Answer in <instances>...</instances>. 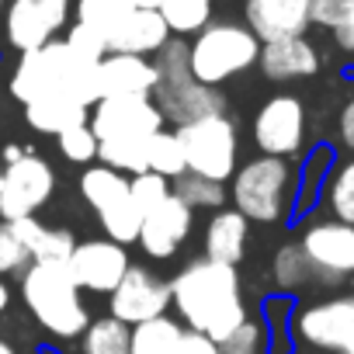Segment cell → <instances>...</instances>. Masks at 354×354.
Segmentation results:
<instances>
[{
  "label": "cell",
  "instance_id": "4",
  "mask_svg": "<svg viewBox=\"0 0 354 354\" xmlns=\"http://www.w3.org/2000/svg\"><path fill=\"white\" fill-rule=\"evenodd\" d=\"M21 299L35 323L59 340L80 337L91 323L66 264H28V271L21 274Z\"/></svg>",
  "mask_w": 354,
  "mask_h": 354
},
{
  "label": "cell",
  "instance_id": "41",
  "mask_svg": "<svg viewBox=\"0 0 354 354\" xmlns=\"http://www.w3.org/2000/svg\"><path fill=\"white\" fill-rule=\"evenodd\" d=\"M337 142L354 156V87H351V94L344 97L340 115H337Z\"/></svg>",
  "mask_w": 354,
  "mask_h": 354
},
{
  "label": "cell",
  "instance_id": "12",
  "mask_svg": "<svg viewBox=\"0 0 354 354\" xmlns=\"http://www.w3.org/2000/svg\"><path fill=\"white\" fill-rule=\"evenodd\" d=\"M87 125L101 139H149L163 129V115L153 97H97Z\"/></svg>",
  "mask_w": 354,
  "mask_h": 354
},
{
  "label": "cell",
  "instance_id": "9",
  "mask_svg": "<svg viewBox=\"0 0 354 354\" xmlns=\"http://www.w3.org/2000/svg\"><path fill=\"white\" fill-rule=\"evenodd\" d=\"M73 15V0H8L4 8V35L18 53L42 49L46 42L66 32Z\"/></svg>",
  "mask_w": 354,
  "mask_h": 354
},
{
  "label": "cell",
  "instance_id": "20",
  "mask_svg": "<svg viewBox=\"0 0 354 354\" xmlns=\"http://www.w3.org/2000/svg\"><path fill=\"white\" fill-rule=\"evenodd\" d=\"M257 66L268 80L288 84V80H306L319 73V53L306 35H288L274 42H261Z\"/></svg>",
  "mask_w": 354,
  "mask_h": 354
},
{
  "label": "cell",
  "instance_id": "3",
  "mask_svg": "<svg viewBox=\"0 0 354 354\" xmlns=\"http://www.w3.org/2000/svg\"><path fill=\"white\" fill-rule=\"evenodd\" d=\"M233 209L247 223H281L299 202V174L281 156H257L233 174Z\"/></svg>",
  "mask_w": 354,
  "mask_h": 354
},
{
  "label": "cell",
  "instance_id": "25",
  "mask_svg": "<svg viewBox=\"0 0 354 354\" xmlns=\"http://www.w3.org/2000/svg\"><path fill=\"white\" fill-rule=\"evenodd\" d=\"M185 323L174 319V316H156V319H146L139 326H132V337H129V354H177L185 344Z\"/></svg>",
  "mask_w": 354,
  "mask_h": 354
},
{
  "label": "cell",
  "instance_id": "23",
  "mask_svg": "<svg viewBox=\"0 0 354 354\" xmlns=\"http://www.w3.org/2000/svg\"><path fill=\"white\" fill-rule=\"evenodd\" d=\"M25 118H28V125L35 132L59 136L70 125H84L91 118V108H84L80 101H73L66 94H49V97H39V101L25 104Z\"/></svg>",
  "mask_w": 354,
  "mask_h": 354
},
{
  "label": "cell",
  "instance_id": "18",
  "mask_svg": "<svg viewBox=\"0 0 354 354\" xmlns=\"http://www.w3.org/2000/svg\"><path fill=\"white\" fill-rule=\"evenodd\" d=\"M156 80V66L146 56L108 53L97 63V97H149Z\"/></svg>",
  "mask_w": 354,
  "mask_h": 354
},
{
  "label": "cell",
  "instance_id": "29",
  "mask_svg": "<svg viewBox=\"0 0 354 354\" xmlns=\"http://www.w3.org/2000/svg\"><path fill=\"white\" fill-rule=\"evenodd\" d=\"M271 274H274V285H278L285 295H292V292H302L306 285H316V278H313V268H309L306 254L299 250V243H285V247L274 254Z\"/></svg>",
  "mask_w": 354,
  "mask_h": 354
},
{
  "label": "cell",
  "instance_id": "1",
  "mask_svg": "<svg viewBox=\"0 0 354 354\" xmlns=\"http://www.w3.org/2000/svg\"><path fill=\"white\" fill-rule=\"evenodd\" d=\"M170 306L177 309V319L185 323V330L202 333L212 344L230 337L250 316L236 268L209 257L181 268V274L170 281Z\"/></svg>",
  "mask_w": 354,
  "mask_h": 354
},
{
  "label": "cell",
  "instance_id": "19",
  "mask_svg": "<svg viewBox=\"0 0 354 354\" xmlns=\"http://www.w3.org/2000/svg\"><path fill=\"white\" fill-rule=\"evenodd\" d=\"M309 4L313 0H243V18L261 42H274L288 35H306Z\"/></svg>",
  "mask_w": 354,
  "mask_h": 354
},
{
  "label": "cell",
  "instance_id": "13",
  "mask_svg": "<svg viewBox=\"0 0 354 354\" xmlns=\"http://www.w3.org/2000/svg\"><path fill=\"white\" fill-rule=\"evenodd\" d=\"M129 250L115 240H84L73 243V254L66 261L70 278L77 281L80 292H97V295H111L115 285L125 278L129 271Z\"/></svg>",
  "mask_w": 354,
  "mask_h": 354
},
{
  "label": "cell",
  "instance_id": "28",
  "mask_svg": "<svg viewBox=\"0 0 354 354\" xmlns=\"http://www.w3.org/2000/svg\"><path fill=\"white\" fill-rule=\"evenodd\" d=\"M170 195H177L192 212H198V209H223L226 205V185L223 181H209V177H202V174H192V170H185L181 177H174L170 181Z\"/></svg>",
  "mask_w": 354,
  "mask_h": 354
},
{
  "label": "cell",
  "instance_id": "43",
  "mask_svg": "<svg viewBox=\"0 0 354 354\" xmlns=\"http://www.w3.org/2000/svg\"><path fill=\"white\" fill-rule=\"evenodd\" d=\"M330 35H333V42H337V49H340L344 56H354V11H351V18H347L340 28H333Z\"/></svg>",
  "mask_w": 354,
  "mask_h": 354
},
{
  "label": "cell",
  "instance_id": "22",
  "mask_svg": "<svg viewBox=\"0 0 354 354\" xmlns=\"http://www.w3.org/2000/svg\"><path fill=\"white\" fill-rule=\"evenodd\" d=\"M15 236L25 243L32 264H66L70 254H73V233L66 230H53L46 223H39L35 216H25V219H15L11 223Z\"/></svg>",
  "mask_w": 354,
  "mask_h": 354
},
{
  "label": "cell",
  "instance_id": "34",
  "mask_svg": "<svg viewBox=\"0 0 354 354\" xmlns=\"http://www.w3.org/2000/svg\"><path fill=\"white\" fill-rule=\"evenodd\" d=\"M216 347H219V354H268V323L257 316H247Z\"/></svg>",
  "mask_w": 354,
  "mask_h": 354
},
{
  "label": "cell",
  "instance_id": "27",
  "mask_svg": "<svg viewBox=\"0 0 354 354\" xmlns=\"http://www.w3.org/2000/svg\"><path fill=\"white\" fill-rule=\"evenodd\" d=\"M323 202L330 209V219L354 226V156L340 160L323 181Z\"/></svg>",
  "mask_w": 354,
  "mask_h": 354
},
{
  "label": "cell",
  "instance_id": "36",
  "mask_svg": "<svg viewBox=\"0 0 354 354\" xmlns=\"http://www.w3.org/2000/svg\"><path fill=\"white\" fill-rule=\"evenodd\" d=\"M167 195H170V181H167V177H160V174H153V170H142V174H132L129 177V198H132V205L142 216L153 212Z\"/></svg>",
  "mask_w": 354,
  "mask_h": 354
},
{
  "label": "cell",
  "instance_id": "26",
  "mask_svg": "<svg viewBox=\"0 0 354 354\" xmlns=\"http://www.w3.org/2000/svg\"><path fill=\"white\" fill-rule=\"evenodd\" d=\"M156 11L174 39H192L212 21L216 0H160Z\"/></svg>",
  "mask_w": 354,
  "mask_h": 354
},
{
  "label": "cell",
  "instance_id": "47",
  "mask_svg": "<svg viewBox=\"0 0 354 354\" xmlns=\"http://www.w3.org/2000/svg\"><path fill=\"white\" fill-rule=\"evenodd\" d=\"M0 354H15V347H11V344H8L4 337H0Z\"/></svg>",
  "mask_w": 354,
  "mask_h": 354
},
{
  "label": "cell",
  "instance_id": "37",
  "mask_svg": "<svg viewBox=\"0 0 354 354\" xmlns=\"http://www.w3.org/2000/svg\"><path fill=\"white\" fill-rule=\"evenodd\" d=\"M63 42H66V49H70V53H73L80 63H91V66H97V63L108 56V49H104V39H101L94 28L80 25V21L66 25V32H63Z\"/></svg>",
  "mask_w": 354,
  "mask_h": 354
},
{
  "label": "cell",
  "instance_id": "24",
  "mask_svg": "<svg viewBox=\"0 0 354 354\" xmlns=\"http://www.w3.org/2000/svg\"><path fill=\"white\" fill-rule=\"evenodd\" d=\"M80 195L101 216V212L129 202V177L118 174V170H111V167H104V163H91L80 174Z\"/></svg>",
  "mask_w": 354,
  "mask_h": 354
},
{
  "label": "cell",
  "instance_id": "48",
  "mask_svg": "<svg viewBox=\"0 0 354 354\" xmlns=\"http://www.w3.org/2000/svg\"><path fill=\"white\" fill-rule=\"evenodd\" d=\"M4 8H8V0H0V18H4Z\"/></svg>",
  "mask_w": 354,
  "mask_h": 354
},
{
  "label": "cell",
  "instance_id": "8",
  "mask_svg": "<svg viewBox=\"0 0 354 354\" xmlns=\"http://www.w3.org/2000/svg\"><path fill=\"white\" fill-rule=\"evenodd\" d=\"M299 250L306 254L316 285H340L354 274V226L347 223H309L299 236Z\"/></svg>",
  "mask_w": 354,
  "mask_h": 354
},
{
  "label": "cell",
  "instance_id": "7",
  "mask_svg": "<svg viewBox=\"0 0 354 354\" xmlns=\"http://www.w3.org/2000/svg\"><path fill=\"white\" fill-rule=\"evenodd\" d=\"M292 333L306 347L354 354V292L299 306L292 313Z\"/></svg>",
  "mask_w": 354,
  "mask_h": 354
},
{
  "label": "cell",
  "instance_id": "15",
  "mask_svg": "<svg viewBox=\"0 0 354 354\" xmlns=\"http://www.w3.org/2000/svg\"><path fill=\"white\" fill-rule=\"evenodd\" d=\"M156 111L163 115V122L174 125H188L198 118H212V115H226V97L219 87H209L195 77H181V80H160L156 91L149 94Z\"/></svg>",
  "mask_w": 354,
  "mask_h": 354
},
{
  "label": "cell",
  "instance_id": "33",
  "mask_svg": "<svg viewBox=\"0 0 354 354\" xmlns=\"http://www.w3.org/2000/svg\"><path fill=\"white\" fill-rule=\"evenodd\" d=\"M129 8H132L129 0H73V15H77V21L87 25V28H94L101 39L115 28V21H118Z\"/></svg>",
  "mask_w": 354,
  "mask_h": 354
},
{
  "label": "cell",
  "instance_id": "35",
  "mask_svg": "<svg viewBox=\"0 0 354 354\" xmlns=\"http://www.w3.org/2000/svg\"><path fill=\"white\" fill-rule=\"evenodd\" d=\"M56 142H59V153H63L73 167H91V163H97V136H94V129H91L87 122L63 129V132L56 136Z\"/></svg>",
  "mask_w": 354,
  "mask_h": 354
},
{
  "label": "cell",
  "instance_id": "31",
  "mask_svg": "<svg viewBox=\"0 0 354 354\" xmlns=\"http://www.w3.org/2000/svg\"><path fill=\"white\" fill-rule=\"evenodd\" d=\"M146 170L167 177V181H174V177H181L188 167H185V153H181V142H177V132H156L149 136L146 142Z\"/></svg>",
  "mask_w": 354,
  "mask_h": 354
},
{
  "label": "cell",
  "instance_id": "39",
  "mask_svg": "<svg viewBox=\"0 0 354 354\" xmlns=\"http://www.w3.org/2000/svg\"><path fill=\"white\" fill-rule=\"evenodd\" d=\"M28 264H32V257H28L25 243L15 236L11 223H0V278L4 274H25Z\"/></svg>",
  "mask_w": 354,
  "mask_h": 354
},
{
  "label": "cell",
  "instance_id": "21",
  "mask_svg": "<svg viewBox=\"0 0 354 354\" xmlns=\"http://www.w3.org/2000/svg\"><path fill=\"white\" fill-rule=\"evenodd\" d=\"M247 240H250V223L236 209H216V216L205 226V257L236 268L247 254Z\"/></svg>",
  "mask_w": 354,
  "mask_h": 354
},
{
  "label": "cell",
  "instance_id": "30",
  "mask_svg": "<svg viewBox=\"0 0 354 354\" xmlns=\"http://www.w3.org/2000/svg\"><path fill=\"white\" fill-rule=\"evenodd\" d=\"M84 337V354H129V337L132 326H125L115 316H101L94 323H87Z\"/></svg>",
  "mask_w": 354,
  "mask_h": 354
},
{
  "label": "cell",
  "instance_id": "42",
  "mask_svg": "<svg viewBox=\"0 0 354 354\" xmlns=\"http://www.w3.org/2000/svg\"><path fill=\"white\" fill-rule=\"evenodd\" d=\"M177 354H219V347L209 340V337H202V333H185V344H181V351Z\"/></svg>",
  "mask_w": 354,
  "mask_h": 354
},
{
  "label": "cell",
  "instance_id": "40",
  "mask_svg": "<svg viewBox=\"0 0 354 354\" xmlns=\"http://www.w3.org/2000/svg\"><path fill=\"white\" fill-rule=\"evenodd\" d=\"M351 11H354V0H313L309 4V25L333 32L351 18Z\"/></svg>",
  "mask_w": 354,
  "mask_h": 354
},
{
  "label": "cell",
  "instance_id": "5",
  "mask_svg": "<svg viewBox=\"0 0 354 354\" xmlns=\"http://www.w3.org/2000/svg\"><path fill=\"white\" fill-rule=\"evenodd\" d=\"M257 56H261V39L243 21H209L188 42L192 77L209 87H219L247 73L250 66H257Z\"/></svg>",
  "mask_w": 354,
  "mask_h": 354
},
{
  "label": "cell",
  "instance_id": "14",
  "mask_svg": "<svg viewBox=\"0 0 354 354\" xmlns=\"http://www.w3.org/2000/svg\"><path fill=\"white\" fill-rule=\"evenodd\" d=\"M108 306H111L108 316L122 319L125 326H139V323L156 319V316L167 313V306H170V281L156 278L149 268L129 264L125 278L108 295Z\"/></svg>",
  "mask_w": 354,
  "mask_h": 354
},
{
  "label": "cell",
  "instance_id": "11",
  "mask_svg": "<svg viewBox=\"0 0 354 354\" xmlns=\"http://www.w3.org/2000/svg\"><path fill=\"white\" fill-rule=\"evenodd\" d=\"M254 142L264 156H295L306 146V104L295 94H274L254 118Z\"/></svg>",
  "mask_w": 354,
  "mask_h": 354
},
{
  "label": "cell",
  "instance_id": "46",
  "mask_svg": "<svg viewBox=\"0 0 354 354\" xmlns=\"http://www.w3.org/2000/svg\"><path fill=\"white\" fill-rule=\"evenodd\" d=\"M132 8H146V11H156L160 8V0H129Z\"/></svg>",
  "mask_w": 354,
  "mask_h": 354
},
{
  "label": "cell",
  "instance_id": "32",
  "mask_svg": "<svg viewBox=\"0 0 354 354\" xmlns=\"http://www.w3.org/2000/svg\"><path fill=\"white\" fill-rule=\"evenodd\" d=\"M146 142L149 139H101L97 160L118 174H142L146 170Z\"/></svg>",
  "mask_w": 354,
  "mask_h": 354
},
{
  "label": "cell",
  "instance_id": "10",
  "mask_svg": "<svg viewBox=\"0 0 354 354\" xmlns=\"http://www.w3.org/2000/svg\"><path fill=\"white\" fill-rule=\"evenodd\" d=\"M56 188V174L42 156L25 153L18 163H8L0 174V219L15 223L25 216H35Z\"/></svg>",
  "mask_w": 354,
  "mask_h": 354
},
{
  "label": "cell",
  "instance_id": "2",
  "mask_svg": "<svg viewBox=\"0 0 354 354\" xmlns=\"http://www.w3.org/2000/svg\"><path fill=\"white\" fill-rule=\"evenodd\" d=\"M11 94L21 104H32L49 94H66L91 108L97 101V66L80 63L63 39L46 42L42 49L21 53L15 73H11Z\"/></svg>",
  "mask_w": 354,
  "mask_h": 354
},
{
  "label": "cell",
  "instance_id": "38",
  "mask_svg": "<svg viewBox=\"0 0 354 354\" xmlns=\"http://www.w3.org/2000/svg\"><path fill=\"white\" fill-rule=\"evenodd\" d=\"M153 66H156V77L160 80H181V77H192V66H188V39H167L163 49L153 56ZM156 80V84H160Z\"/></svg>",
  "mask_w": 354,
  "mask_h": 354
},
{
  "label": "cell",
  "instance_id": "45",
  "mask_svg": "<svg viewBox=\"0 0 354 354\" xmlns=\"http://www.w3.org/2000/svg\"><path fill=\"white\" fill-rule=\"evenodd\" d=\"M25 156V149L21 146H4V163H18Z\"/></svg>",
  "mask_w": 354,
  "mask_h": 354
},
{
  "label": "cell",
  "instance_id": "16",
  "mask_svg": "<svg viewBox=\"0 0 354 354\" xmlns=\"http://www.w3.org/2000/svg\"><path fill=\"white\" fill-rule=\"evenodd\" d=\"M195 226V212L177 198V195H167L153 212L142 216V226H139V247L153 257V261H167L181 250V243L188 240Z\"/></svg>",
  "mask_w": 354,
  "mask_h": 354
},
{
  "label": "cell",
  "instance_id": "44",
  "mask_svg": "<svg viewBox=\"0 0 354 354\" xmlns=\"http://www.w3.org/2000/svg\"><path fill=\"white\" fill-rule=\"evenodd\" d=\"M8 306H11V288H8V281L0 278V316L8 313Z\"/></svg>",
  "mask_w": 354,
  "mask_h": 354
},
{
  "label": "cell",
  "instance_id": "17",
  "mask_svg": "<svg viewBox=\"0 0 354 354\" xmlns=\"http://www.w3.org/2000/svg\"><path fill=\"white\" fill-rule=\"evenodd\" d=\"M170 39V28L163 25L160 11H146V8H129L115 28L104 35V49L108 53H125V56H146L153 59L163 42Z\"/></svg>",
  "mask_w": 354,
  "mask_h": 354
},
{
  "label": "cell",
  "instance_id": "6",
  "mask_svg": "<svg viewBox=\"0 0 354 354\" xmlns=\"http://www.w3.org/2000/svg\"><path fill=\"white\" fill-rule=\"evenodd\" d=\"M174 132H177V142H181V153H185V167L192 174H202L209 181H223V185L236 174L240 136L226 115L177 125Z\"/></svg>",
  "mask_w": 354,
  "mask_h": 354
}]
</instances>
